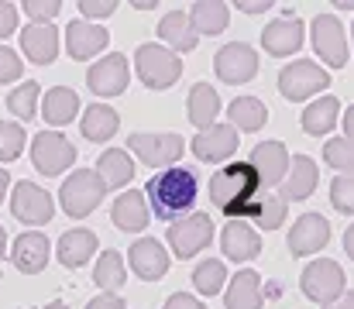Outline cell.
Segmentation results:
<instances>
[{
    "label": "cell",
    "mask_w": 354,
    "mask_h": 309,
    "mask_svg": "<svg viewBox=\"0 0 354 309\" xmlns=\"http://www.w3.org/2000/svg\"><path fill=\"white\" fill-rule=\"evenodd\" d=\"M196 196H200V179H196V172L186 169V165H183V169H179V165L162 169V172H155V176L148 179V186H145V203L155 209L158 220H169V223L183 220V216L193 209Z\"/></svg>",
    "instance_id": "obj_1"
},
{
    "label": "cell",
    "mask_w": 354,
    "mask_h": 309,
    "mask_svg": "<svg viewBox=\"0 0 354 309\" xmlns=\"http://www.w3.org/2000/svg\"><path fill=\"white\" fill-rule=\"evenodd\" d=\"M210 200L221 213H227L231 220H248L254 216L258 200H261V182L258 172L248 162H231L224 169L214 172L210 179Z\"/></svg>",
    "instance_id": "obj_2"
},
{
    "label": "cell",
    "mask_w": 354,
    "mask_h": 309,
    "mask_svg": "<svg viewBox=\"0 0 354 309\" xmlns=\"http://www.w3.org/2000/svg\"><path fill=\"white\" fill-rule=\"evenodd\" d=\"M134 69H138V79L148 90H169L183 76V59L172 48H165V45L145 41L134 52Z\"/></svg>",
    "instance_id": "obj_3"
},
{
    "label": "cell",
    "mask_w": 354,
    "mask_h": 309,
    "mask_svg": "<svg viewBox=\"0 0 354 309\" xmlns=\"http://www.w3.org/2000/svg\"><path fill=\"white\" fill-rule=\"evenodd\" d=\"M299 289H303L306 299H313L320 306H330V303H337L348 292V279H344V268L334 258H317V261H310L303 268Z\"/></svg>",
    "instance_id": "obj_4"
},
{
    "label": "cell",
    "mask_w": 354,
    "mask_h": 309,
    "mask_svg": "<svg viewBox=\"0 0 354 309\" xmlns=\"http://www.w3.org/2000/svg\"><path fill=\"white\" fill-rule=\"evenodd\" d=\"M104 196H107V186H104V179L97 176V169H76V172L62 182V189H59L62 209H66L73 220L90 216V213L100 206Z\"/></svg>",
    "instance_id": "obj_5"
},
{
    "label": "cell",
    "mask_w": 354,
    "mask_h": 309,
    "mask_svg": "<svg viewBox=\"0 0 354 309\" xmlns=\"http://www.w3.org/2000/svg\"><path fill=\"white\" fill-rule=\"evenodd\" d=\"M327 86H330V73H327L324 66L310 62V59H296V62H289V66L279 73V93L292 103L306 100V97L327 90Z\"/></svg>",
    "instance_id": "obj_6"
},
{
    "label": "cell",
    "mask_w": 354,
    "mask_h": 309,
    "mask_svg": "<svg viewBox=\"0 0 354 309\" xmlns=\"http://www.w3.org/2000/svg\"><path fill=\"white\" fill-rule=\"evenodd\" d=\"M310 38H313V52L330 69L348 66V35H344V24L337 14H317L310 24Z\"/></svg>",
    "instance_id": "obj_7"
},
{
    "label": "cell",
    "mask_w": 354,
    "mask_h": 309,
    "mask_svg": "<svg viewBox=\"0 0 354 309\" xmlns=\"http://www.w3.org/2000/svg\"><path fill=\"white\" fill-rule=\"evenodd\" d=\"M31 162L41 176H62L66 169H73L76 162V148L69 138H62L59 131H41L31 141Z\"/></svg>",
    "instance_id": "obj_8"
},
{
    "label": "cell",
    "mask_w": 354,
    "mask_h": 309,
    "mask_svg": "<svg viewBox=\"0 0 354 309\" xmlns=\"http://www.w3.org/2000/svg\"><path fill=\"white\" fill-rule=\"evenodd\" d=\"M127 148L148 165V169H172L183 158V138L179 134H131Z\"/></svg>",
    "instance_id": "obj_9"
},
{
    "label": "cell",
    "mask_w": 354,
    "mask_h": 309,
    "mask_svg": "<svg viewBox=\"0 0 354 309\" xmlns=\"http://www.w3.org/2000/svg\"><path fill=\"white\" fill-rule=\"evenodd\" d=\"M214 241V220L210 213H189L169 227V244L176 258H196Z\"/></svg>",
    "instance_id": "obj_10"
},
{
    "label": "cell",
    "mask_w": 354,
    "mask_h": 309,
    "mask_svg": "<svg viewBox=\"0 0 354 309\" xmlns=\"http://www.w3.org/2000/svg\"><path fill=\"white\" fill-rule=\"evenodd\" d=\"M214 69L224 83L231 86H241V83H251L258 76V52L244 41H231L224 45L217 55H214Z\"/></svg>",
    "instance_id": "obj_11"
},
{
    "label": "cell",
    "mask_w": 354,
    "mask_h": 309,
    "mask_svg": "<svg viewBox=\"0 0 354 309\" xmlns=\"http://www.w3.org/2000/svg\"><path fill=\"white\" fill-rule=\"evenodd\" d=\"M327 241H330V220H327L324 213H303V216L292 223L286 244H289V254H292V258H306V254L324 251Z\"/></svg>",
    "instance_id": "obj_12"
},
{
    "label": "cell",
    "mask_w": 354,
    "mask_h": 309,
    "mask_svg": "<svg viewBox=\"0 0 354 309\" xmlns=\"http://www.w3.org/2000/svg\"><path fill=\"white\" fill-rule=\"evenodd\" d=\"M127 79H131V69H127V55H120V52L97 59L86 73V86L97 97H120L127 90Z\"/></svg>",
    "instance_id": "obj_13"
},
{
    "label": "cell",
    "mask_w": 354,
    "mask_h": 309,
    "mask_svg": "<svg viewBox=\"0 0 354 309\" xmlns=\"http://www.w3.org/2000/svg\"><path fill=\"white\" fill-rule=\"evenodd\" d=\"M10 213L21 220V223H48L52 220V213H55V203H52V196L38 186V182H31V179H24V182H17L14 186V193H10Z\"/></svg>",
    "instance_id": "obj_14"
},
{
    "label": "cell",
    "mask_w": 354,
    "mask_h": 309,
    "mask_svg": "<svg viewBox=\"0 0 354 309\" xmlns=\"http://www.w3.org/2000/svg\"><path fill=\"white\" fill-rule=\"evenodd\" d=\"M303 41H306V24L296 14H286V17L265 24V31H261V48L275 59H286V55L299 52Z\"/></svg>",
    "instance_id": "obj_15"
},
{
    "label": "cell",
    "mask_w": 354,
    "mask_h": 309,
    "mask_svg": "<svg viewBox=\"0 0 354 309\" xmlns=\"http://www.w3.org/2000/svg\"><path fill=\"white\" fill-rule=\"evenodd\" d=\"M237 131L231 124H214V127H207V131H200L193 141H189V148H193V155L200 158V162H227L231 155L237 151Z\"/></svg>",
    "instance_id": "obj_16"
},
{
    "label": "cell",
    "mask_w": 354,
    "mask_h": 309,
    "mask_svg": "<svg viewBox=\"0 0 354 309\" xmlns=\"http://www.w3.org/2000/svg\"><path fill=\"white\" fill-rule=\"evenodd\" d=\"M248 165L258 172L261 189H265V186H282V179H286V172H289V151H286L282 141H261V144H254Z\"/></svg>",
    "instance_id": "obj_17"
},
{
    "label": "cell",
    "mask_w": 354,
    "mask_h": 309,
    "mask_svg": "<svg viewBox=\"0 0 354 309\" xmlns=\"http://www.w3.org/2000/svg\"><path fill=\"white\" fill-rule=\"evenodd\" d=\"M127 261H131V272L145 282H158L165 272H169V251L155 241V237H141L127 247Z\"/></svg>",
    "instance_id": "obj_18"
},
{
    "label": "cell",
    "mask_w": 354,
    "mask_h": 309,
    "mask_svg": "<svg viewBox=\"0 0 354 309\" xmlns=\"http://www.w3.org/2000/svg\"><path fill=\"white\" fill-rule=\"evenodd\" d=\"M48 254H52V244H48V237H45L41 230H24V234L14 241V247H10V261H14V268L24 272V275L45 272Z\"/></svg>",
    "instance_id": "obj_19"
},
{
    "label": "cell",
    "mask_w": 354,
    "mask_h": 309,
    "mask_svg": "<svg viewBox=\"0 0 354 309\" xmlns=\"http://www.w3.org/2000/svg\"><path fill=\"white\" fill-rule=\"evenodd\" d=\"M111 41V31L104 24H93V21H69L66 28V48L73 59H93L107 48Z\"/></svg>",
    "instance_id": "obj_20"
},
{
    "label": "cell",
    "mask_w": 354,
    "mask_h": 309,
    "mask_svg": "<svg viewBox=\"0 0 354 309\" xmlns=\"http://www.w3.org/2000/svg\"><path fill=\"white\" fill-rule=\"evenodd\" d=\"M317 182H320V169H317V162H313L310 155H292L279 196H282L286 203H292V200H310L313 189H317Z\"/></svg>",
    "instance_id": "obj_21"
},
{
    "label": "cell",
    "mask_w": 354,
    "mask_h": 309,
    "mask_svg": "<svg viewBox=\"0 0 354 309\" xmlns=\"http://www.w3.org/2000/svg\"><path fill=\"white\" fill-rule=\"evenodd\" d=\"M21 48L35 66H52L59 55V31L52 24H28L21 28Z\"/></svg>",
    "instance_id": "obj_22"
},
{
    "label": "cell",
    "mask_w": 354,
    "mask_h": 309,
    "mask_svg": "<svg viewBox=\"0 0 354 309\" xmlns=\"http://www.w3.org/2000/svg\"><path fill=\"white\" fill-rule=\"evenodd\" d=\"M221 247L231 261H251L261 254V237L254 227H248L244 220H231L221 234Z\"/></svg>",
    "instance_id": "obj_23"
},
{
    "label": "cell",
    "mask_w": 354,
    "mask_h": 309,
    "mask_svg": "<svg viewBox=\"0 0 354 309\" xmlns=\"http://www.w3.org/2000/svg\"><path fill=\"white\" fill-rule=\"evenodd\" d=\"M93 251H97V234L86 230V227H73V230H66V234L59 237V244H55V254H59V261H62L66 268H80V265H86V261L93 258Z\"/></svg>",
    "instance_id": "obj_24"
},
{
    "label": "cell",
    "mask_w": 354,
    "mask_h": 309,
    "mask_svg": "<svg viewBox=\"0 0 354 309\" xmlns=\"http://www.w3.org/2000/svg\"><path fill=\"white\" fill-rule=\"evenodd\" d=\"M111 216H114L118 230H124V234H138V230H145V227H148V203H145V193H138V189L120 193L118 200H114Z\"/></svg>",
    "instance_id": "obj_25"
},
{
    "label": "cell",
    "mask_w": 354,
    "mask_h": 309,
    "mask_svg": "<svg viewBox=\"0 0 354 309\" xmlns=\"http://www.w3.org/2000/svg\"><path fill=\"white\" fill-rule=\"evenodd\" d=\"M158 38H162L172 52H193L196 41H200V35H196L193 24H189V14H183V10L162 14V21H158Z\"/></svg>",
    "instance_id": "obj_26"
},
{
    "label": "cell",
    "mask_w": 354,
    "mask_h": 309,
    "mask_svg": "<svg viewBox=\"0 0 354 309\" xmlns=\"http://www.w3.org/2000/svg\"><path fill=\"white\" fill-rule=\"evenodd\" d=\"M299 120H303V131H306V134L324 138V134H330V131L341 124V100H337V97H320V100H313L303 110Z\"/></svg>",
    "instance_id": "obj_27"
},
{
    "label": "cell",
    "mask_w": 354,
    "mask_h": 309,
    "mask_svg": "<svg viewBox=\"0 0 354 309\" xmlns=\"http://www.w3.org/2000/svg\"><path fill=\"white\" fill-rule=\"evenodd\" d=\"M134 162L124 148H107L100 158H97V176L104 179L107 189H124L131 179H134Z\"/></svg>",
    "instance_id": "obj_28"
},
{
    "label": "cell",
    "mask_w": 354,
    "mask_h": 309,
    "mask_svg": "<svg viewBox=\"0 0 354 309\" xmlns=\"http://www.w3.org/2000/svg\"><path fill=\"white\" fill-rule=\"evenodd\" d=\"M186 110H189V120H193L200 131H207V127H214L217 117H221V93H217L210 83H196V86L189 90Z\"/></svg>",
    "instance_id": "obj_29"
},
{
    "label": "cell",
    "mask_w": 354,
    "mask_h": 309,
    "mask_svg": "<svg viewBox=\"0 0 354 309\" xmlns=\"http://www.w3.org/2000/svg\"><path fill=\"white\" fill-rule=\"evenodd\" d=\"M224 306L227 309H261V275L244 268L237 272L227 285V296H224Z\"/></svg>",
    "instance_id": "obj_30"
},
{
    "label": "cell",
    "mask_w": 354,
    "mask_h": 309,
    "mask_svg": "<svg viewBox=\"0 0 354 309\" xmlns=\"http://www.w3.org/2000/svg\"><path fill=\"white\" fill-rule=\"evenodd\" d=\"M118 127H120V117L114 106L93 103V106L83 110V120H80L83 138H90V141H111V138L118 134Z\"/></svg>",
    "instance_id": "obj_31"
},
{
    "label": "cell",
    "mask_w": 354,
    "mask_h": 309,
    "mask_svg": "<svg viewBox=\"0 0 354 309\" xmlns=\"http://www.w3.org/2000/svg\"><path fill=\"white\" fill-rule=\"evenodd\" d=\"M227 117H231V127H234V131L254 134V131L265 127V120H268V106L258 100V97H234L231 106H227Z\"/></svg>",
    "instance_id": "obj_32"
},
{
    "label": "cell",
    "mask_w": 354,
    "mask_h": 309,
    "mask_svg": "<svg viewBox=\"0 0 354 309\" xmlns=\"http://www.w3.org/2000/svg\"><path fill=\"white\" fill-rule=\"evenodd\" d=\"M227 21H231V10H227V3H214V0H200V3H193V10H189V24H193V31L196 35H221L224 28H227Z\"/></svg>",
    "instance_id": "obj_33"
},
{
    "label": "cell",
    "mask_w": 354,
    "mask_h": 309,
    "mask_svg": "<svg viewBox=\"0 0 354 309\" xmlns=\"http://www.w3.org/2000/svg\"><path fill=\"white\" fill-rule=\"evenodd\" d=\"M76 113H80L76 90H69V86H52V90L45 93V120H48V124H55V127L73 124Z\"/></svg>",
    "instance_id": "obj_34"
},
{
    "label": "cell",
    "mask_w": 354,
    "mask_h": 309,
    "mask_svg": "<svg viewBox=\"0 0 354 309\" xmlns=\"http://www.w3.org/2000/svg\"><path fill=\"white\" fill-rule=\"evenodd\" d=\"M93 282L100 285V292H114V296H118V289L127 282L120 251H104V254H100V261H97V268H93Z\"/></svg>",
    "instance_id": "obj_35"
},
{
    "label": "cell",
    "mask_w": 354,
    "mask_h": 309,
    "mask_svg": "<svg viewBox=\"0 0 354 309\" xmlns=\"http://www.w3.org/2000/svg\"><path fill=\"white\" fill-rule=\"evenodd\" d=\"M38 97H41L38 83L28 79V83H21L7 93V110L17 113V120H31V117H38Z\"/></svg>",
    "instance_id": "obj_36"
},
{
    "label": "cell",
    "mask_w": 354,
    "mask_h": 309,
    "mask_svg": "<svg viewBox=\"0 0 354 309\" xmlns=\"http://www.w3.org/2000/svg\"><path fill=\"white\" fill-rule=\"evenodd\" d=\"M286 213H289V203L279 196V193H265L261 200H258V209H254V223L261 227V230H279L282 223H286Z\"/></svg>",
    "instance_id": "obj_37"
},
{
    "label": "cell",
    "mask_w": 354,
    "mask_h": 309,
    "mask_svg": "<svg viewBox=\"0 0 354 309\" xmlns=\"http://www.w3.org/2000/svg\"><path fill=\"white\" fill-rule=\"evenodd\" d=\"M224 282H227V268H224V261H217V258L200 261L196 272H193V285H196V292H203V296H217V292L224 289Z\"/></svg>",
    "instance_id": "obj_38"
},
{
    "label": "cell",
    "mask_w": 354,
    "mask_h": 309,
    "mask_svg": "<svg viewBox=\"0 0 354 309\" xmlns=\"http://www.w3.org/2000/svg\"><path fill=\"white\" fill-rule=\"evenodd\" d=\"M324 162L330 169H341V176H354V141H348V138H330L324 144Z\"/></svg>",
    "instance_id": "obj_39"
},
{
    "label": "cell",
    "mask_w": 354,
    "mask_h": 309,
    "mask_svg": "<svg viewBox=\"0 0 354 309\" xmlns=\"http://www.w3.org/2000/svg\"><path fill=\"white\" fill-rule=\"evenodd\" d=\"M24 127L17 120H0V162H14L21 151H24Z\"/></svg>",
    "instance_id": "obj_40"
},
{
    "label": "cell",
    "mask_w": 354,
    "mask_h": 309,
    "mask_svg": "<svg viewBox=\"0 0 354 309\" xmlns=\"http://www.w3.org/2000/svg\"><path fill=\"white\" fill-rule=\"evenodd\" d=\"M330 203L341 213H354V176H337L330 182Z\"/></svg>",
    "instance_id": "obj_41"
},
{
    "label": "cell",
    "mask_w": 354,
    "mask_h": 309,
    "mask_svg": "<svg viewBox=\"0 0 354 309\" xmlns=\"http://www.w3.org/2000/svg\"><path fill=\"white\" fill-rule=\"evenodd\" d=\"M21 73H24V62L17 59V52H14V48H7V45H0V86L17 83V79H21Z\"/></svg>",
    "instance_id": "obj_42"
},
{
    "label": "cell",
    "mask_w": 354,
    "mask_h": 309,
    "mask_svg": "<svg viewBox=\"0 0 354 309\" xmlns=\"http://www.w3.org/2000/svg\"><path fill=\"white\" fill-rule=\"evenodd\" d=\"M62 10V3L55 0H28L24 3V14L31 17V24H52V17Z\"/></svg>",
    "instance_id": "obj_43"
},
{
    "label": "cell",
    "mask_w": 354,
    "mask_h": 309,
    "mask_svg": "<svg viewBox=\"0 0 354 309\" xmlns=\"http://www.w3.org/2000/svg\"><path fill=\"white\" fill-rule=\"evenodd\" d=\"M80 10H83V17H111L118 10V3L114 0H83Z\"/></svg>",
    "instance_id": "obj_44"
},
{
    "label": "cell",
    "mask_w": 354,
    "mask_h": 309,
    "mask_svg": "<svg viewBox=\"0 0 354 309\" xmlns=\"http://www.w3.org/2000/svg\"><path fill=\"white\" fill-rule=\"evenodd\" d=\"M17 31V7L14 3H0V38Z\"/></svg>",
    "instance_id": "obj_45"
},
{
    "label": "cell",
    "mask_w": 354,
    "mask_h": 309,
    "mask_svg": "<svg viewBox=\"0 0 354 309\" xmlns=\"http://www.w3.org/2000/svg\"><path fill=\"white\" fill-rule=\"evenodd\" d=\"M165 309H207L196 296H186V292H172L169 299H165Z\"/></svg>",
    "instance_id": "obj_46"
},
{
    "label": "cell",
    "mask_w": 354,
    "mask_h": 309,
    "mask_svg": "<svg viewBox=\"0 0 354 309\" xmlns=\"http://www.w3.org/2000/svg\"><path fill=\"white\" fill-rule=\"evenodd\" d=\"M86 309H127V306H124V299L114 296V292H100L97 299H90V306Z\"/></svg>",
    "instance_id": "obj_47"
},
{
    "label": "cell",
    "mask_w": 354,
    "mask_h": 309,
    "mask_svg": "<svg viewBox=\"0 0 354 309\" xmlns=\"http://www.w3.org/2000/svg\"><path fill=\"white\" fill-rule=\"evenodd\" d=\"M272 3H265V0H244V3H237V10H244V14H265Z\"/></svg>",
    "instance_id": "obj_48"
},
{
    "label": "cell",
    "mask_w": 354,
    "mask_h": 309,
    "mask_svg": "<svg viewBox=\"0 0 354 309\" xmlns=\"http://www.w3.org/2000/svg\"><path fill=\"white\" fill-rule=\"evenodd\" d=\"M341 124H344V138L354 141V103L348 106V113H341Z\"/></svg>",
    "instance_id": "obj_49"
},
{
    "label": "cell",
    "mask_w": 354,
    "mask_h": 309,
    "mask_svg": "<svg viewBox=\"0 0 354 309\" xmlns=\"http://www.w3.org/2000/svg\"><path fill=\"white\" fill-rule=\"evenodd\" d=\"M324 309H354V292H344L337 303H330V306H324Z\"/></svg>",
    "instance_id": "obj_50"
},
{
    "label": "cell",
    "mask_w": 354,
    "mask_h": 309,
    "mask_svg": "<svg viewBox=\"0 0 354 309\" xmlns=\"http://www.w3.org/2000/svg\"><path fill=\"white\" fill-rule=\"evenodd\" d=\"M344 251H348V258L354 261V223L344 230Z\"/></svg>",
    "instance_id": "obj_51"
},
{
    "label": "cell",
    "mask_w": 354,
    "mask_h": 309,
    "mask_svg": "<svg viewBox=\"0 0 354 309\" xmlns=\"http://www.w3.org/2000/svg\"><path fill=\"white\" fill-rule=\"evenodd\" d=\"M7 186H10V179H7V172L0 169V203H3V196H7Z\"/></svg>",
    "instance_id": "obj_52"
},
{
    "label": "cell",
    "mask_w": 354,
    "mask_h": 309,
    "mask_svg": "<svg viewBox=\"0 0 354 309\" xmlns=\"http://www.w3.org/2000/svg\"><path fill=\"white\" fill-rule=\"evenodd\" d=\"M3 247H7V234H3V227H0V261H3Z\"/></svg>",
    "instance_id": "obj_53"
},
{
    "label": "cell",
    "mask_w": 354,
    "mask_h": 309,
    "mask_svg": "<svg viewBox=\"0 0 354 309\" xmlns=\"http://www.w3.org/2000/svg\"><path fill=\"white\" fill-rule=\"evenodd\" d=\"M41 309H69L66 303H48V306H41Z\"/></svg>",
    "instance_id": "obj_54"
},
{
    "label": "cell",
    "mask_w": 354,
    "mask_h": 309,
    "mask_svg": "<svg viewBox=\"0 0 354 309\" xmlns=\"http://www.w3.org/2000/svg\"><path fill=\"white\" fill-rule=\"evenodd\" d=\"M351 38H354V24H351Z\"/></svg>",
    "instance_id": "obj_55"
}]
</instances>
